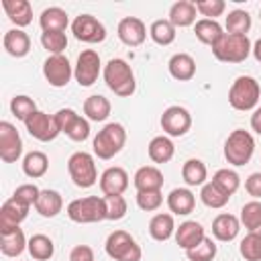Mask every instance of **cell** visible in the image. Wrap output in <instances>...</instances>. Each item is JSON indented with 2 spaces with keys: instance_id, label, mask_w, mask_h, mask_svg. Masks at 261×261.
<instances>
[{
  "instance_id": "c3c4849f",
  "label": "cell",
  "mask_w": 261,
  "mask_h": 261,
  "mask_svg": "<svg viewBox=\"0 0 261 261\" xmlns=\"http://www.w3.org/2000/svg\"><path fill=\"white\" fill-rule=\"evenodd\" d=\"M163 204V194L161 190H151V192H137V206L145 212H153Z\"/></svg>"
},
{
  "instance_id": "d4e9b609",
  "label": "cell",
  "mask_w": 261,
  "mask_h": 261,
  "mask_svg": "<svg viewBox=\"0 0 261 261\" xmlns=\"http://www.w3.org/2000/svg\"><path fill=\"white\" fill-rule=\"evenodd\" d=\"M39 24L43 29V33H63L69 24L67 12L59 6H49L41 12L39 16Z\"/></svg>"
},
{
  "instance_id": "2e32d148",
  "label": "cell",
  "mask_w": 261,
  "mask_h": 261,
  "mask_svg": "<svg viewBox=\"0 0 261 261\" xmlns=\"http://www.w3.org/2000/svg\"><path fill=\"white\" fill-rule=\"evenodd\" d=\"M29 208H31V206H24L22 202H18V200H14V198L10 196V198L2 204V208H0V234L18 228L20 222L29 216Z\"/></svg>"
},
{
  "instance_id": "816d5d0a",
  "label": "cell",
  "mask_w": 261,
  "mask_h": 261,
  "mask_svg": "<svg viewBox=\"0 0 261 261\" xmlns=\"http://www.w3.org/2000/svg\"><path fill=\"white\" fill-rule=\"evenodd\" d=\"M69 261H94V249L90 245H77L71 249Z\"/></svg>"
},
{
  "instance_id": "52a82bcc",
  "label": "cell",
  "mask_w": 261,
  "mask_h": 261,
  "mask_svg": "<svg viewBox=\"0 0 261 261\" xmlns=\"http://www.w3.org/2000/svg\"><path fill=\"white\" fill-rule=\"evenodd\" d=\"M106 255L114 261H141L143 251L126 230H114L106 239Z\"/></svg>"
},
{
  "instance_id": "8d00e7d4",
  "label": "cell",
  "mask_w": 261,
  "mask_h": 261,
  "mask_svg": "<svg viewBox=\"0 0 261 261\" xmlns=\"http://www.w3.org/2000/svg\"><path fill=\"white\" fill-rule=\"evenodd\" d=\"M241 224L247 228V232H255V234H261V202L259 200H253V202H247L243 208H241Z\"/></svg>"
},
{
  "instance_id": "484cf974",
  "label": "cell",
  "mask_w": 261,
  "mask_h": 261,
  "mask_svg": "<svg viewBox=\"0 0 261 261\" xmlns=\"http://www.w3.org/2000/svg\"><path fill=\"white\" fill-rule=\"evenodd\" d=\"M2 8L6 16L16 24V29L27 27L33 20V8L29 0H2Z\"/></svg>"
},
{
  "instance_id": "f6af8a7d",
  "label": "cell",
  "mask_w": 261,
  "mask_h": 261,
  "mask_svg": "<svg viewBox=\"0 0 261 261\" xmlns=\"http://www.w3.org/2000/svg\"><path fill=\"white\" fill-rule=\"evenodd\" d=\"M41 45L51 55H63L67 47V37L65 33H41Z\"/></svg>"
},
{
  "instance_id": "7402d4cb",
  "label": "cell",
  "mask_w": 261,
  "mask_h": 261,
  "mask_svg": "<svg viewBox=\"0 0 261 261\" xmlns=\"http://www.w3.org/2000/svg\"><path fill=\"white\" fill-rule=\"evenodd\" d=\"M2 45H4L8 55L18 59V57L29 55V51H31V37L22 29H10V31L4 33Z\"/></svg>"
},
{
  "instance_id": "8992f818",
  "label": "cell",
  "mask_w": 261,
  "mask_h": 261,
  "mask_svg": "<svg viewBox=\"0 0 261 261\" xmlns=\"http://www.w3.org/2000/svg\"><path fill=\"white\" fill-rule=\"evenodd\" d=\"M67 216L77 224H92L106 220V202L100 196H86L71 200L67 204Z\"/></svg>"
},
{
  "instance_id": "7bdbcfd3",
  "label": "cell",
  "mask_w": 261,
  "mask_h": 261,
  "mask_svg": "<svg viewBox=\"0 0 261 261\" xmlns=\"http://www.w3.org/2000/svg\"><path fill=\"white\" fill-rule=\"evenodd\" d=\"M10 112L18 118V120H27L33 112H37V104H35V100L33 98H29V96H24V94H20V96H14L12 100H10Z\"/></svg>"
},
{
  "instance_id": "f35d334b",
  "label": "cell",
  "mask_w": 261,
  "mask_h": 261,
  "mask_svg": "<svg viewBox=\"0 0 261 261\" xmlns=\"http://www.w3.org/2000/svg\"><path fill=\"white\" fill-rule=\"evenodd\" d=\"M251 24H253L251 14L247 10L237 8V10H230L228 12L224 27H226V33L228 35H247L251 31Z\"/></svg>"
},
{
  "instance_id": "e575fe53",
  "label": "cell",
  "mask_w": 261,
  "mask_h": 261,
  "mask_svg": "<svg viewBox=\"0 0 261 261\" xmlns=\"http://www.w3.org/2000/svg\"><path fill=\"white\" fill-rule=\"evenodd\" d=\"M27 251L31 253V257L35 261H49L55 253V245L53 241L47 237V234H33L29 239V245H27Z\"/></svg>"
},
{
  "instance_id": "d6986e66",
  "label": "cell",
  "mask_w": 261,
  "mask_h": 261,
  "mask_svg": "<svg viewBox=\"0 0 261 261\" xmlns=\"http://www.w3.org/2000/svg\"><path fill=\"white\" fill-rule=\"evenodd\" d=\"M241 230V220L234 214L228 212H220L214 220H212V237L220 243H230L237 239Z\"/></svg>"
},
{
  "instance_id": "9a60e30c",
  "label": "cell",
  "mask_w": 261,
  "mask_h": 261,
  "mask_svg": "<svg viewBox=\"0 0 261 261\" xmlns=\"http://www.w3.org/2000/svg\"><path fill=\"white\" fill-rule=\"evenodd\" d=\"M22 155V139L14 124L8 120L0 122V159L4 163H16Z\"/></svg>"
},
{
  "instance_id": "bcb514c9",
  "label": "cell",
  "mask_w": 261,
  "mask_h": 261,
  "mask_svg": "<svg viewBox=\"0 0 261 261\" xmlns=\"http://www.w3.org/2000/svg\"><path fill=\"white\" fill-rule=\"evenodd\" d=\"M106 202V220H120L126 216V200L122 196H104Z\"/></svg>"
},
{
  "instance_id": "b9f144b4",
  "label": "cell",
  "mask_w": 261,
  "mask_h": 261,
  "mask_svg": "<svg viewBox=\"0 0 261 261\" xmlns=\"http://www.w3.org/2000/svg\"><path fill=\"white\" fill-rule=\"evenodd\" d=\"M239 253L245 261H261V234L247 232V237L239 245Z\"/></svg>"
},
{
  "instance_id": "f546056e",
  "label": "cell",
  "mask_w": 261,
  "mask_h": 261,
  "mask_svg": "<svg viewBox=\"0 0 261 261\" xmlns=\"http://www.w3.org/2000/svg\"><path fill=\"white\" fill-rule=\"evenodd\" d=\"M147 153H149V159L153 163H167L173 159L175 155V147H173V141L165 135H159V137H153L149 147H147Z\"/></svg>"
},
{
  "instance_id": "7c38bea8",
  "label": "cell",
  "mask_w": 261,
  "mask_h": 261,
  "mask_svg": "<svg viewBox=\"0 0 261 261\" xmlns=\"http://www.w3.org/2000/svg\"><path fill=\"white\" fill-rule=\"evenodd\" d=\"M43 75L53 88H65L73 75V67L65 55H49L43 63Z\"/></svg>"
},
{
  "instance_id": "cb8c5ba5",
  "label": "cell",
  "mask_w": 261,
  "mask_h": 261,
  "mask_svg": "<svg viewBox=\"0 0 261 261\" xmlns=\"http://www.w3.org/2000/svg\"><path fill=\"white\" fill-rule=\"evenodd\" d=\"M133 184L137 192H151V190H161L163 188V173L155 165H143L137 169Z\"/></svg>"
},
{
  "instance_id": "3957f363",
  "label": "cell",
  "mask_w": 261,
  "mask_h": 261,
  "mask_svg": "<svg viewBox=\"0 0 261 261\" xmlns=\"http://www.w3.org/2000/svg\"><path fill=\"white\" fill-rule=\"evenodd\" d=\"M126 143V130L120 122H108L102 130H98V135L94 137V155L98 159H112L114 155H118L122 151Z\"/></svg>"
},
{
  "instance_id": "ee69618b",
  "label": "cell",
  "mask_w": 261,
  "mask_h": 261,
  "mask_svg": "<svg viewBox=\"0 0 261 261\" xmlns=\"http://www.w3.org/2000/svg\"><path fill=\"white\" fill-rule=\"evenodd\" d=\"M186 257H188V261H212L216 257V243L210 237H206L200 245L186 251Z\"/></svg>"
},
{
  "instance_id": "9c48e42d",
  "label": "cell",
  "mask_w": 261,
  "mask_h": 261,
  "mask_svg": "<svg viewBox=\"0 0 261 261\" xmlns=\"http://www.w3.org/2000/svg\"><path fill=\"white\" fill-rule=\"evenodd\" d=\"M53 116H55V122L59 126V133H65L71 141L82 143V141H86L90 137V122H88V118L80 116L73 108H61Z\"/></svg>"
},
{
  "instance_id": "e0dca14e",
  "label": "cell",
  "mask_w": 261,
  "mask_h": 261,
  "mask_svg": "<svg viewBox=\"0 0 261 261\" xmlns=\"http://www.w3.org/2000/svg\"><path fill=\"white\" fill-rule=\"evenodd\" d=\"M116 35L118 39L128 45V47H139L145 43L147 39V27L141 18L137 16H124L120 22H118V29H116Z\"/></svg>"
},
{
  "instance_id": "4316f807",
  "label": "cell",
  "mask_w": 261,
  "mask_h": 261,
  "mask_svg": "<svg viewBox=\"0 0 261 261\" xmlns=\"http://www.w3.org/2000/svg\"><path fill=\"white\" fill-rule=\"evenodd\" d=\"M196 4L190 0H177L175 4H171L169 8V22L175 29H184L196 22Z\"/></svg>"
},
{
  "instance_id": "6da1fadb",
  "label": "cell",
  "mask_w": 261,
  "mask_h": 261,
  "mask_svg": "<svg viewBox=\"0 0 261 261\" xmlns=\"http://www.w3.org/2000/svg\"><path fill=\"white\" fill-rule=\"evenodd\" d=\"M102 75H104V82L106 86L120 98H128L135 94L137 90V82H135V73H133V67L120 59V57H114L110 59L104 69H102Z\"/></svg>"
},
{
  "instance_id": "d590c367",
  "label": "cell",
  "mask_w": 261,
  "mask_h": 261,
  "mask_svg": "<svg viewBox=\"0 0 261 261\" xmlns=\"http://www.w3.org/2000/svg\"><path fill=\"white\" fill-rule=\"evenodd\" d=\"M181 177L188 186H204L208 179V169L204 165V161L200 159H188L181 167Z\"/></svg>"
},
{
  "instance_id": "836d02e7",
  "label": "cell",
  "mask_w": 261,
  "mask_h": 261,
  "mask_svg": "<svg viewBox=\"0 0 261 261\" xmlns=\"http://www.w3.org/2000/svg\"><path fill=\"white\" fill-rule=\"evenodd\" d=\"M49 169V157L43 153V151H31L24 155L22 159V171L27 177L31 179H39L47 173Z\"/></svg>"
},
{
  "instance_id": "ffe728a7",
  "label": "cell",
  "mask_w": 261,
  "mask_h": 261,
  "mask_svg": "<svg viewBox=\"0 0 261 261\" xmlns=\"http://www.w3.org/2000/svg\"><path fill=\"white\" fill-rule=\"evenodd\" d=\"M206 239V230L200 222L196 220H186L181 222L177 228H175V243L184 249V251H190L194 249L196 245H200L202 241Z\"/></svg>"
},
{
  "instance_id": "ac0fdd59",
  "label": "cell",
  "mask_w": 261,
  "mask_h": 261,
  "mask_svg": "<svg viewBox=\"0 0 261 261\" xmlns=\"http://www.w3.org/2000/svg\"><path fill=\"white\" fill-rule=\"evenodd\" d=\"M128 188V173L122 167H108L100 175V190L104 196H122Z\"/></svg>"
},
{
  "instance_id": "1f68e13d",
  "label": "cell",
  "mask_w": 261,
  "mask_h": 261,
  "mask_svg": "<svg viewBox=\"0 0 261 261\" xmlns=\"http://www.w3.org/2000/svg\"><path fill=\"white\" fill-rule=\"evenodd\" d=\"M110 100L100 96V94H94V96H88L86 102H84V114L88 120H94V122H102L110 116Z\"/></svg>"
},
{
  "instance_id": "7dc6e473",
  "label": "cell",
  "mask_w": 261,
  "mask_h": 261,
  "mask_svg": "<svg viewBox=\"0 0 261 261\" xmlns=\"http://www.w3.org/2000/svg\"><path fill=\"white\" fill-rule=\"evenodd\" d=\"M194 4H196V10L204 18H212V20H216V16H220L226 10L224 0H196Z\"/></svg>"
},
{
  "instance_id": "d6a6232c",
  "label": "cell",
  "mask_w": 261,
  "mask_h": 261,
  "mask_svg": "<svg viewBox=\"0 0 261 261\" xmlns=\"http://www.w3.org/2000/svg\"><path fill=\"white\" fill-rule=\"evenodd\" d=\"M194 33H196L198 41L204 43V45H208V47H214L218 43V39L224 35L222 27L216 20H212V18H200V20H196Z\"/></svg>"
},
{
  "instance_id": "ab89813d",
  "label": "cell",
  "mask_w": 261,
  "mask_h": 261,
  "mask_svg": "<svg viewBox=\"0 0 261 261\" xmlns=\"http://www.w3.org/2000/svg\"><path fill=\"white\" fill-rule=\"evenodd\" d=\"M149 35L157 45L165 47V45H171L175 41V27L169 22V18H159V20H153Z\"/></svg>"
},
{
  "instance_id": "7a4b0ae2",
  "label": "cell",
  "mask_w": 261,
  "mask_h": 261,
  "mask_svg": "<svg viewBox=\"0 0 261 261\" xmlns=\"http://www.w3.org/2000/svg\"><path fill=\"white\" fill-rule=\"evenodd\" d=\"M259 100H261V86H259V82L255 77L239 75L232 82V86L228 90V104L234 110H241V112L255 110Z\"/></svg>"
},
{
  "instance_id": "f1b7e54d",
  "label": "cell",
  "mask_w": 261,
  "mask_h": 261,
  "mask_svg": "<svg viewBox=\"0 0 261 261\" xmlns=\"http://www.w3.org/2000/svg\"><path fill=\"white\" fill-rule=\"evenodd\" d=\"M149 234H151L155 241H159V243L171 239V237L175 234V220H173V214H169V212H159V214H155V216L151 218V222H149Z\"/></svg>"
},
{
  "instance_id": "f907efd6",
  "label": "cell",
  "mask_w": 261,
  "mask_h": 261,
  "mask_svg": "<svg viewBox=\"0 0 261 261\" xmlns=\"http://www.w3.org/2000/svg\"><path fill=\"white\" fill-rule=\"evenodd\" d=\"M245 190L249 196H253L255 200L261 198V171H255L251 173L247 179H245Z\"/></svg>"
},
{
  "instance_id": "8fae6325",
  "label": "cell",
  "mask_w": 261,
  "mask_h": 261,
  "mask_svg": "<svg viewBox=\"0 0 261 261\" xmlns=\"http://www.w3.org/2000/svg\"><path fill=\"white\" fill-rule=\"evenodd\" d=\"M71 33H73V37L77 41L90 43V45L102 43L106 39L104 24L96 16H92V14H80V16H75L73 22H71Z\"/></svg>"
},
{
  "instance_id": "5bb4252c",
  "label": "cell",
  "mask_w": 261,
  "mask_h": 261,
  "mask_svg": "<svg viewBox=\"0 0 261 261\" xmlns=\"http://www.w3.org/2000/svg\"><path fill=\"white\" fill-rule=\"evenodd\" d=\"M24 126L29 130V135L41 143H49L53 141L57 135H59V126L55 122V116L53 114H45L41 110L33 112L27 120H24Z\"/></svg>"
},
{
  "instance_id": "ba28073f",
  "label": "cell",
  "mask_w": 261,
  "mask_h": 261,
  "mask_svg": "<svg viewBox=\"0 0 261 261\" xmlns=\"http://www.w3.org/2000/svg\"><path fill=\"white\" fill-rule=\"evenodd\" d=\"M67 171H69L71 181L77 188H92L98 181V171H96L94 157L86 151H75L67 159Z\"/></svg>"
},
{
  "instance_id": "277c9868",
  "label": "cell",
  "mask_w": 261,
  "mask_h": 261,
  "mask_svg": "<svg viewBox=\"0 0 261 261\" xmlns=\"http://www.w3.org/2000/svg\"><path fill=\"white\" fill-rule=\"evenodd\" d=\"M251 41L247 35H228L224 33L218 43L212 47V55L222 63H241L251 55Z\"/></svg>"
},
{
  "instance_id": "681fc988",
  "label": "cell",
  "mask_w": 261,
  "mask_h": 261,
  "mask_svg": "<svg viewBox=\"0 0 261 261\" xmlns=\"http://www.w3.org/2000/svg\"><path fill=\"white\" fill-rule=\"evenodd\" d=\"M39 194H41V190H39L35 184H22V186H18V188L14 190L12 198L18 200V202H22L24 206H35Z\"/></svg>"
},
{
  "instance_id": "30bf717a",
  "label": "cell",
  "mask_w": 261,
  "mask_h": 261,
  "mask_svg": "<svg viewBox=\"0 0 261 261\" xmlns=\"http://www.w3.org/2000/svg\"><path fill=\"white\" fill-rule=\"evenodd\" d=\"M102 63H100V55L94 49H84L77 55V61L73 65V77L82 88H88L92 84H96L98 75H100Z\"/></svg>"
},
{
  "instance_id": "603a6c76",
  "label": "cell",
  "mask_w": 261,
  "mask_h": 261,
  "mask_svg": "<svg viewBox=\"0 0 261 261\" xmlns=\"http://www.w3.org/2000/svg\"><path fill=\"white\" fill-rule=\"evenodd\" d=\"M169 73L173 80L177 82H190L196 75V61L190 53H175L171 55V59L167 61Z\"/></svg>"
},
{
  "instance_id": "4dcf8cb0",
  "label": "cell",
  "mask_w": 261,
  "mask_h": 261,
  "mask_svg": "<svg viewBox=\"0 0 261 261\" xmlns=\"http://www.w3.org/2000/svg\"><path fill=\"white\" fill-rule=\"evenodd\" d=\"M27 245H29V241H27V237H24V232H22L20 226L14 228V230H10V232H2L0 234V251L6 257H18V255H22V251L27 249Z\"/></svg>"
},
{
  "instance_id": "74e56055",
  "label": "cell",
  "mask_w": 261,
  "mask_h": 261,
  "mask_svg": "<svg viewBox=\"0 0 261 261\" xmlns=\"http://www.w3.org/2000/svg\"><path fill=\"white\" fill-rule=\"evenodd\" d=\"M222 194H226L228 198L239 190V186H241V177H239V173L234 171V169H228V167H222V169H218L214 175H212V179H210Z\"/></svg>"
},
{
  "instance_id": "83f0119b",
  "label": "cell",
  "mask_w": 261,
  "mask_h": 261,
  "mask_svg": "<svg viewBox=\"0 0 261 261\" xmlns=\"http://www.w3.org/2000/svg\"><path fill=\"white\" fill-rule=\"evenodd\" d=\"M61 208H63V198H61L59 192H55V190H41V194H39V198L35 202V210L41 216L53 218V216H57L61 212Z\"/></svg>"
},
{
  "instance_id": "44dd1931",
  "label": "cell",
  "mask_w": 261,
  "mask_h": 261,
  "mask_svg": "<svg viewBox=\"0 0 261 261\" xmlns=\"http://www.w3.org/2000/svg\"><path fill=\"white\" fill-rule=\"evenodd\" d=\"M167 208L171 214H177V216H186L190 212H194V206H196V196L190 188H175L169 192L167 196Z\"/></svg>"
},
{
  "instance_id": "f5cc1de1",
  "label": "cell",
  "mask_w": 261,
  "mask_h": 261,
  "mask_svg": "<svg viewBox=\"0 0 261 261\" xmlns=\"http://www.w3.org/2000/svg\"><path fill=\"white\" fill-rule=\"evenodd\" d=\"M251 128H253L257 135H261V106L255 108L253 114H251Z\"/></svg>"
},
{
  "instance_id": "db71d44e",
  "label": "cell",
  "mask_w": 261,
  "mask_h": 261,
  "mask_svg": "<svg viewBox=\"0 0 261 261\" xmlns=\"http://www.w3.org/2000/svg\"><path fill=\"white\" fill-rule=\"evenodd\" d=\"M251 53H253V57L261 63V39H257L255 43H253V49H251Z\"/></svg>"
},
{
  "instance_id": "5b68a950",
  "label": "cell",
  "mask_w": 261,
  "mask_h": 261,
  "mask_svg": "<svg viewBox=\"0 0 261 261\" xmlns=\"http://www.w3.org/2000/svg\"><path fill=\"white\" fill-rule=\"evenodd\" d=\"M253 153H255V139L249 130L237 128L226 137V141H224V159L230 165H234V167L247 165L251 161Z\"/></svg>"
},
{
  "instance_id": "11a10c76",
  "label": "cell",
  "mask_w": 261,
  "mask_h": 261,
  "mask_svg": "<svg viewBox=\"0 0 261 261\" xmlns=\"http://www.w3.org/2000/svg\"><path fill=\"white\" fill-rule=\"evenodd\" d=\"M259 18H261V10H259Z\"/></svg>"
},
{
  "instance_id": "4fadbf2b",
  "label": "cell",
  "mask_w": 261,
  "mask_h": 261,
  "mask_svg": "<svg viewBox=\"0 0 261 261\" xmlns=\"http://www.w3.org/2000/svg\"><path fill=\"white\" fill-rule=\"evenodd\" d=\"M161 128L169 137H184L192 128V114L184 106H169L161 114Z\"/></svg>"
},
{
  "instance_id": "60d3db41",
  "label": "cell",
  "mask_w": 261,
  "mask_h": 261,
  "mask_svg": "<svg viewBox=\"0 0 261 261\" xmlns=\"http://www.w3.org/2000/svg\"><path fill=\"white\" fill-rule=\"evenodd\" d=\"M200 198H202V202H204L208 208H214V210L224 208V206L228 204V196L222 194L212 181H206V184L202 186V190H200Z\"/></svg>"
}]
</instances>
